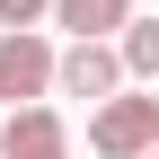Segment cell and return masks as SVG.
<instances>
[{
  "label": "cell",
  "mask_w": 159,
  "mask_h": 159,
  "mask_svg": "<svg viewBox=\"0 0 159 159\" xmlns=\"http://www.w3.org/2000/svg\"><path fill=\"white\" fill-rule=\"evenodd\" d=\"M53 18V0H0V35H35Z\"/></svg>",
  "instance_id": "obj_7"
},
{
  "label": "cell",
  "mask_w": 159,
  "mask_h": 159,
  "mask_svg": "<svg viewBox=\"0 0 159 159\" xmlns=\"http://www.w3.org/2000/svg\"><path fill=\"white\" fill-rule=\"evenodd\" d=\"M53 27H71V44H115L133 27V0H53Z\"/></svg>",
  "instance_id": "obj_5"
},
{
  "label": "cell",
  "mask_w": 159,
  "mask_h": 159,
  "mask_svg": "<svg viewBox=\"0 0 159 159\" xmlns=\"http://www.w3.org/2000/svg\"><path fill=\"white\" fill-rule=\"evenodd\" d=\"M53 89H62V97H89V106L124 97V62H115V44H62V62H53Z\"/></svg>",
  "instance_id": "obj_3"
},
{
  "label": "cell",
  "mask_w": 159,
  "mask_h": 159,
  "mask_svg": "<svg viewBox=\"0 0 159 159\" xmlns=\"http://www.w3.org/2000/svg\"><path fill=\"white\" fill-rule=\"evenodd\" d=\"M115 62H124V80H159V18H133L115 35Z\"/></svg>",
  "instance_id": "obj_6"
},
{
  "label": "cell",
  "mask_w": 159,
  "mask_h": 159,
  "mask_svg": "<svg viewBox=\"0 0 159 159\" xmlns=\"http://www.w3.org/2000/svg\"><path fill=\"white\" fill-rule=\"evenodd\" d=\"M89 150H97V159H150V150H159V97H150V89L106 97V106L89 115Z\"/></svg>",
  "instance_id": "obj_1"
},
{
  "label": "cell",
  "mask_w": 159,
  "mask_h": 159,
  "mask_svg": "<svg viewBox=\"0 0 159 159\" xmlns=\"http://www.w3.org/2000/svg\"><path fill=\"white\" fill-rule=\"evenodd\" d=\"M53 62H62V53L44 44V35H0V106H44L53 97Z\"/></svg>",
  "instance_id": "obj_2"
},
{
  "label": "cell",
  "mask_w": 159,
  "mask_h": 159,
  "mask_svg": "<svg viewBox=\"0 0 159 159\" xmlns=\"http://www.w3.org/2000/svg\"><path fill=\"white\" fill-rule=\"evenodd\" d=\"M150 159H159V150H150Z\"/></svg>",
  "instance_id": "obj_8"
},
{
  "label": "cell",
  "mask_w": 159,
  "mask_h": 159,
  "mask_svg": "<svg viewBox=\"0 0 159 159\" xmlns=\"http://www.w3.org/2000/svg\"><path fill=\"white\" fill-rule=\"evenodd\" d=\"M0 159H71V124L53 106H18L0 124Z\"/></svg>",
  "instance_id": "obj_4"
}]
</instances>
